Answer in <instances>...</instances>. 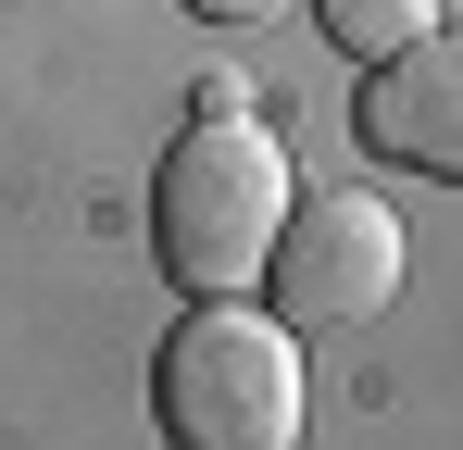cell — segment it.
<instances>
[{
    "instance_id": "cell-6",
    "label": "cell",
    "mask_w": 463,
    "mask_h": 450,
    "mask_svg": "<svg viewBox=\"0 0 463 450\" xmlns=\"http://www.w3.org/2000/svg\"><path fill=\"white\" fill-rule=\"evenodd\" d=\"M201 25H263V13H288V0H188Z\"/></svg>"
},
{
    "instance_id": "cell-2",
    "label": "cell",
    "mask_w": 463,
    "mask_h": 450,
    "mask_svg": "<svg viewBox=\"0 0 463 450\" xmlns=\"http://www.w3.org/2000/svg\"><path fill=\"white\" fill-rule=\"evenodd\" d=\"M151 426L163 450H301V351L263 313H188L151 363Z\"/></svg>"
},
{
    "instance_id": "cell-4",
    "label": "cell",
    "mask_w": 463,
    "mask_h": 450,
    "mask_svg": "<svg viewBox=\"0 0 463 450\" xmlns=\"http://www.w3.org/2000/svg\"><path fill=\"white\" fill-rule=\"evenodd\" d=\"M364 150H376L388 175H439L463 188V25H426V38H401L376 75H364Z\"/></svg>"
},
{
    "instance_id": "cell-3",
    "label": "cell",
    "mask_w": 463,
    "mask_h": 450,
    "mask_svg": "<svg viewBox=\"0 0 463 450\" xmlns=\"http://www.w3.org/2000/svg\"><path fill=\"white\" fill-rule=\"evenodd\" d=\"M401 213H388L376 188H313L288 201L276 225V263H263V288H276V325L301 338V325H364L401 300Z\"/></svg>"
},
{
    "instance_id": "cell-1",
    "label": "cell",
    "mask_w": 463,
    "mask_h": 450,
    "mask_svg": "<svg viewBox=\"0 0 463 450\" xmlns=\"http://www.w3.org/2000/svg\"><path fill=\"white\" fill-rule=\"evenodd\" d=\"M288 201H301V175H288L276 126H250V113H201L188 138L163 150V175H151V250H163V276L201 288V300L263 288Z\"/></svg>"
},
{
    "instance_id": "cell-5",
    "label": "cell",
    "mask_w": 463,
    "mask_h": 450,
    "mask_svg": "<svg viewBox=\"0 0 463 450\" xmlns=\"http://www.w3.org/2000/svg\"><path fill=\"white\" fill-rule=\"evenodd\" d=\"M313 25H326L351 63H388V51H401V38H426L439 13H426V0H313Z\"/></svg>"
}]
</instances>
